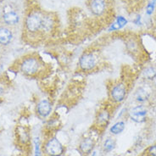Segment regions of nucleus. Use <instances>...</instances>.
I'll list each match as a JSON object with an SVG mask.
<instances>
[{"label": "nucleus", "mask_w": 156, "mask_h": 156, "mask_svg": "<svg viewBox=\"0 0 156 156\" xmlns=\"http://www.w3.org/2000/svg\"><path fill=\"white\" fill-rule=\"evenodd\" d=\"M95 142L93 137H84L79 144V149L84 154H89L94 151Z\"/></svg>", "instance_id": "nucleus-10"}, {"label": "nucleus", "mask_w": 156, "mask_h": 156, "mask_svg": "<svg viewBox=\"0 0 156 156\" xmlns=\"http://www.w3.org/2000/svg\"><path fill=\"white\" fill-rule=\"evenodd\" d=\"M43 63L37 56L29 55L23 58L20 64V70L27 76H35L41 71Z\"/></svg>", "instance_id": "nucleus-1"}, {"label": "nucleus", "mask_w": 156, "mask_h": 156, "mask_svg": "<svg viewBox=\"0 0 156 156\" xmlns=\"http://www.w3.org/2000/svg\"><path fill=\"white\" fill-rule=\"evenodd\" d=\"M156 4V0H152L149 4H148V6H147V14H148V16H150V15H152L153 12H154V6H155Z\"/></svg>", "instance_id": "nucleus-19"}, {"label": "nucleus", "mask_w": 156, "mask_h": 156, "mask_svg": "<svg viewBox=\"0 0 156 156\" xmlns=\"http://www.w3.org/2000/svg\"><path fill=\"white\" fill-rule=\"evenodd\" d=\"M43 150L48 156H61L64 154L65 148L57 137L51 136L45 142Z\"/></svg>", "instance_id": "nucleus-4"}, {"label": "nucleus", "mask_w": 156, "mask_h": 156, "mask_svg": "<svg viewBox=\"0 0 156 156\" xmlns=\"http://www.w3.org/2000/svg\"><path fill=\"white\" fill-rule=\"evenodd\" d=\"M126 94H127V87L125 82H119L114 84L109 91L110 98L117 104L124 101L126 97Z\"/></svg>", "instance_id": "nucleus-5"}, {"label": "nucleus", "mask_w": 156, "mask_h": 156, "mask_svg": "<svg viewBox=\"0 0 156 156\" xmlns=\"http://www.w3.org/2000/svg\"><path fill=\"white\" fill-rule=\"evenodd\" d=\"M115 148V142L113 138H107L105 143H104V145H103V148H104V151L106 153H109L111 151H113L114 149Z\"/></svg>", "instance_id": "nucleus-18"}, {"label": "nucleus", "mask_w": 156, "mask_h": 156, "mask_svg": "<svg viewBox=\"0 0 156 156\" xmlns=\"http://www.w3.org/2000/svg\"><path fill=\"white\" fill-rule=\"evenodd\" d=\"M144 76L145 79L153 81L156 78V67L148 66L144 70Z\"/></svg>", "instance_id": "nucleus-17"}, {"label": "nucleus", "mask_w": 156, "mask_h": 156, "mask_svg": "<svg viewBox=\"0 0 156 156\" xmlns=\"http://www.w3.org/2000/svg\"><path fill=\"white\" fill-rule=\"evenodd\" d=\"M37 114L41 117H43V118L48 117L52 112V105H51V103L48 99H42L37 104Z\"/></svg>", "instance_id": "nucleus-9"}, {"label": "nucleus", "mask_w": 156, "mask_h": 156, "mask_svg": "<svg viewBox=\"0 0 156 156\" xmlns=\"http://www.w3.org/2000/svg\"><path fill=\"white\" fill-rule=\"evenodd\" d=\"M148 115V109L144 105H136L129 110V116L131 120L136 123H143L146 121Z\"/></svg>", "instance_id": "nucleus-6"}, {"label": "nucleus", "mask_w": 156, "mask_h": 156, "mask_svg": "<svg viewBox=\"0 0 156 156\" xmlns=\"http://www.w3.org/2000/svg\"><path fill=\"white\" fill-rule=\"evenodd\" d=\"M13 38L12 31L6 27H0V44L8 45Z\"/></svg>", "instance_id": "nucleus-11"}, {"label": "nucleus", "mask_w": 156, "mask_h": 156, "mask_svg": "<svg viewBox=\"0 0 156 156\" xmlns=\"http://www.w3.org/2000/svg\"><path fill=\"white\" fill-rule=\"evenodd\" d=\"M55 25V20L54 18L50 16H44L43 15V24H42V31H50Z\"/></svg>", "instance_id": "nucleus-12"}, {"label": "nucleus", "mask_w": 156, "mask_h": 156, "mask_svg": "<svg viewBox=\"0 0 156 156\" xmlns=\"http://www.w3.org/2000/svg\"><path fill=\"white\" fill-rule=\"evenodd\" d=\"M110 120V112L107 108L100 109L96 117V125L98 127H105Z\"/></svg>", "instance_id": "nucleus-8"}, {"label": "nucleus", "mask_w": 156, "mask_h": 156, "mask_svg": "<svg viewBox=\"0 0 156 156\" xmlns=\"http://www.w3.org/2000/svg\"><path fill=\"white\" fill-rule=\"evenodd\" d=\"M3 92H4V86L3 84H0V95L3 94Z\"/></svg>", "instance_id": "nucleus-22"}, {"label": "nucleus", "mask_w": 156, "mask_h": 156, "mask_svg": "<svg viewBox=\"0 0 156 156\" xmlns=\"http://www.w3.org/2000/svg\"><path fill=\"white\" fill-rule=\"evenodd\" d=\"M43 15L39 11H31L27 16L25 25L29 32L36 33L42 29Z\"/></svg>", "instance_id": "nucleus-3"}, {"label": "nucleus", "mask_w": 156, "mask_h": 156, "mask_svg": "<svg viewBox=\"0 0 156 156\" xmlns=\"http://www.w3.org/2000/svg\"><path fill=\"white\" fill-rule=\"evenodd\" d=\"M79 67L82 71L89 72L95 70L98 65V58L93 51H86L79 58Z\"/></svg>", "instance_id": "nucleus-2"}, {"label": "nucleus", "mask_w": 156, "mask_h": 156, "mask_svg": "<svg viewBox=\"0 0 156 156\" xmlns=\"http://www.w3.org/2000/svg\"><path fill=\"white\" fill-rule=\"evenodd\" d=\"M36 149H35V156H41V151H40V148H39L38 140H36Z\"/></svg>", "instance_id": "nucleus-21"}, {"label": "nucleus", "mask_w": 156, "mask_h": 156, "mask_svg": "<svg viewBox=\"0 0 156 156\" xmlns=\"http://www.w3.org/2000/svg\"><path fill=\"white\" fill-rule=\"evenodd\" d=\"M149 98V94L144 87H139L135 93V98L139 103H144Z\"/></svg>", "instance_id": "nucleus-14"}, {"label": "nucleus", "mask_w": 156, "mask_h": 156, "mask_svg": "<svg viewBox=\"0 0 156 156\" xmlns=\"http://www.w3.org/2000/svg\"><path fill=\"white\" fill-rule=\"evenodd\" d=\"M126 127V123L125 121H117L115 122V124H114L110 129H109V132L111 134H113V135H119V134H121L124 130H125Z\"/></svg>", "instance_id": "nucleus-15"}, {"label": "nucleus", "mask_w": 156, "mask_h": 156, "mask_svg": "<svg viewBox=\"0 0 156 156\" xmlns=\"http://www.w3.org/2000/svg\"><path fill=\"white\" fill-rule=\"evenodd\" d=\"M3 19L4 22L8 25H16L19 21V16L16 12L9 11L4 14Z\"/></svg>", "instance_id": "nucleus-13"}, {"label": "nucleus", "mask_w": 156, "mask_h": 156, "mask_svg": "<svg viewBox=\"0 0 156 156\" xmlns=\"http://www.w3.org/2000/svg\"><path fill=\"white\" fill-rule=\"evenodd\" d=\"M154 82H155V85H156V78L154 79Z\"/></svg>", "instance_id": "nucleus-24"}, {"label": "nucleus", "mask_w": 156, "mask_h": 156, "mask_svg": "<svg viewBox=\"0 0 156 156\" xmlns=\"http://www.w3.org/2000/svg\"><path fill=\"white\" fill-rule=\"evenodd\" d=\"M148 154L149 156H156V144L148 148Z\"/></svg>", "instance_id": "nucleus-20"}, {"label": "nucleus", "mask_w": 156, "mask_h": 156, "mask_svg": "<svg viewBox=\"0 0 156 156\" xmlns=\"http://www.w3.org/2000/svg\"><path fill=\"white\" fill-rule=\"evenodd\" d=\"M127 24V20L126 18H124L123 16H118L116 20L115 21V23H113L110 27H109V31H117L120 30L121 28H123Z\"/></svg>", "instance_id": "nucleus-16"}, {"label": "nucleus", "mask_w": 156, "mask_h": 156, "mask_svg": "<svg viewBox=\"0 0 156 156\" xmlns=\"http://www.w3.org/2000/svg\"><path fill=\"white\" fill-rule=\"evenodd\" d=\"M107 7L106 0H91L89 9L94 16H99L103 15Z\"/></svg>", "instance_id": "nucleus-7"}, {"label": "nucleus", "mask_w": 156, "mask_h": 156, "mask_svg": "<svg viewBox=\"0 0 156 156\" xmlns=\"http://www.w3.org/2000/svg\"><path fill=\"white\" fill-rule=\"evenodd\" d=\"M96 154H97L96 151H93V152H92V155L91 156H96Z\"/></svg>", "instance_id": "nucleus-23"}]
</instances>
